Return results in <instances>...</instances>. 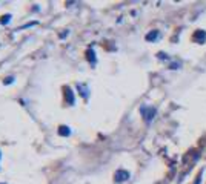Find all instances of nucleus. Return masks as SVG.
<instances>
[{
    "mask_svg": "<svg viewBox=\"0 0 206 184\" xmlns=\"http://www.w3.org/2000/svg\"><path fill=\"white\" fill-rule=\"evenodd\" d=\"M142 114L146 118V121L149 123L154 118V115H156V109H152V107H142Z\"/></svg>",
    "mask_w": 206,
    "mask_h": 184,
    "instance_id": "f257e3e1",
    "label": "nucleus"
},
{
    "mask_svg": "<svg viewBox=\"0 0 206 184\" xmlns=\"http://www.w3.org/2000/svg\"><path fill=\"white\" fill-rule=\"evenodd\" d=\"M128 178H129V174H128L126 170H119V172L116 174V181H119V183L126 181Z\"/></svg>",
    "mask_w": 206,
    "mask_h": 184,
    "instance_id": "f03ea898",
    "label": "nucleus"
},
{
    "mask_svg": "<svg viewBox=\"0 0 206 184\" xmlns=\"http://www.w3.org/2000/svg\"><path fill=\"white\" fill-rule=\"evenodd\" d=\"M194 40H195L197 43H203V42L206 40L205 31H199V32H195V34H194Z\"/></svg>",
    "mask_w": 206,
    "mask_h": 184,
    "instance_id": "7ed1b4c3",
    "label": "nucleus"
},
{
    "mask_svg": "<svg viewBox=\"0 0 206 184\" xmlns=\"http://www.w3.org/2000/svg\"><path fill=\"white\" fill-rule=\"evenodd\" d=\"M59 134H60V135H63V137H65V135L68 137V135L71 134V131H69V128H66V126H62V128H60V131H59Z\"/></svg>",
    "mask_w": 206,
    "mask_h": 184,
    "instance_id": "20e7f679",
    "label": "nucleus"
},
{
    "mask_svg": "<svg viewBox=\"0 0 206 184\" xmlns=\"http://www.w3.org/2000/svg\"><path fill=\"white\" fill-rule=\"evenodd\" d=\"M66 95H68V103L69 104H74V97H72V92L69 88H66Z\"/></svg>",
    "mask_w": 206,
    "mask_h": 184,
    "instance_id": "39448f33",
    "label": "nucleus"
},
{
    "mask_svg": "<svg viewBox=\"0 0 206 184\" xmlns=\"http://www.w3.org/2000/svg\"><path fill=\"white\" fill-rule=\"evenodd\" d=\"M157 37H159V32H157V31H154V32H151V34H148V36H146V40H148V42H151V40H156Z\"/></svg>",
    "mask_w": 206,
    "mask_h": 184,
    "instance_id": "423d86ee",
    "label": "nucleus"
},
{
    "mask_svg": "<svg viewBox=\"0 0 206 184\" xmlns=\"http://www.w3.org/2000/svg\"><path fill=\"white\" fill-rule=\"evenodd\" d=\"M9 19H11V15H6V17H3L2 23H8V22H9Z\"/></svg>",
    "mask_w": 206,
    "mask_h": 184,
    "instance_id": "0eeeda50",
    "label": "nucleus"
},
{
    "mask_svg": "<svg viewBox=\"0 0 206 184\" xmlns=\"http://www.w3.org/2000/svg\"><path fill=\"white\" fill-rule=\"evenodd\" d=\"M200 181H202V172H200V175L197 177V181H195V184H200Z\"/></svg>",
    "mask_w": 206,
    "mask_h": 184,
    "instance_id": "6e6552de",
    "label": "nucleus"
},
{
    "mask_svg": "<svg viewBox=\"0 0 206 184\" xmlns=\"http://www.w3.org/2000/svg\"><path fill=\"white\" fill-rule=\"evenodd\" d=\"M5 83H12V77H8V78H6V82H5Z\"/></svg>",
    "mask_w": 206,
    "mask_h": 184,
    "instance_id": "1a4fd4ad",
    "label": "nucleus"
}]
</instances>
